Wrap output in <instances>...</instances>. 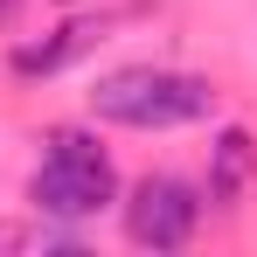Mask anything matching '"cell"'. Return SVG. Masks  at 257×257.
<instances>
[{
	"label": "cell",
	"mask_w": 257,
	"mask_h": 257,
	"mask_svg": "<svg viewBox=\"0 0 257 257\" xmlns=\"http://www.w3.org/2000/svg\"><path fill=\"white\" fill-rule=\"evenodd\" d=\"M28 202L42 215H56V222H84V215L118 202V167H111V153H104L84 125H56L42 167L28 181Z\"/></svg>",
	"instance_id": "cell-2"
},
{
	"label": "cell",
	"mask_w": 257,
	"mask_h": 257,
	"mask_svg": "<svg viewBox=\"0 0 257 257\" xmlns=\"http://www.w3.org/2000/svg\"><path fill=\"white\" fill-rule=\"evenodd\" d=\"M222 90L195 70H153V63H125V70H104L90 84V118L125 132H181L215 118Z\"/></svg>",
	"instance_id": "cell-1"
},
{
	"label": "cell",
	"mask_w": 257,
	"mask_h": 257,
	"mask_svg": "<svg viewBox=\"0 0 257 257\" xmlns=\"http://www.w3.org/2000/svg\"><path fill=\"white\" fill-rule=\"evenodd\" d=\"M104 28H111V21H63L42 42H21L7 56V70H14V77H56V70H70L77 56H90V49L104 42Z\"/></svg>",
	"instance_id": "cell-5"
},
{
	"label": "cell",
	"mask_w": 257,
	"mask_h": 257,
	"mask_svg": "<svg viewBox=\"0 0 257 257\" xmlns=\"http://www.w3.org/2000/svg\"><path fill=\"white\" fill-rule=\"evenodd\" d=\"M250 181H257V139L250 125H222L209 146V202L215 215H236L243 202H250Z\"/></svg>",
	"instance_id": "cell-4"
},
{
	"label": "cell",
	"mask_w": 257,
	"mask_h": 257,
	"mask_svg": "<svg viewBox=\"0 0 257 257\" xmlns=\"http://www.w3.org/2000/svg\"><path fill=\"white\" fill-rule=\"evenodd\" d=\"M63 7H70V0H63Z\"/></svg>",
	"instance_id": "cell-7"
},
{
	"label": "cell",
	"mask_w": 257,
	"mask_h": 257,
	"mask_svg": "<svg viewBox=\"0 0 257 257\" xmlns=\"http://www.w3.org/2000/svg\"><path fill=\"white\" fill-rule=\"evenodd\" d=\"M202 229V195L181 174H139L125 195V236L139 250H181Z\"/></svg>",
	"instance_id": "cell-3"
},
{
	"label": "cell",
	"mask_w": 257,
	"mask_h": 257,
	"mask_svg": "<svg viewBox=\"0 0 257 257\" xmlns=\"http://www.w3.org/2000/svg\"><path fill=\"white\" fill-rule=\"evenodd\" d=\"M21 21V0H0V28H14Z\"/></svg>",
	"instance_id": "cell-6"
}]
</instances>
